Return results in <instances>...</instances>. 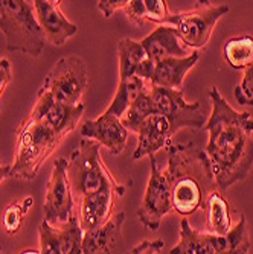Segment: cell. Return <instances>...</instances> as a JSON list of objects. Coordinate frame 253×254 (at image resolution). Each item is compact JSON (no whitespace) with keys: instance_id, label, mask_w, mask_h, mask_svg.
<instances>
[{"instance_id":"1","label":"cell","mask_w":253,"mask_h":254,"mask_svg":"<svg viewBox=\"0 0 253 254\" xmlns=\"http://www.w3.org/2000/svg\"><path fill=\"white\" fill-rule=\"evenodd\" d=\"M209 99L212 113L203 127L209 137L203 151L215 186L226 192L246 180L253 168V116L249 111H237L217 85L211 87Z\"/></svg>"},{"instance_id":"2","label":"cell","mask_w":253,"mask_h":254,"mask_svg":"<svg viewBox=\"0 0 253 254\" xmlns=\"http://www.w3.org/2000/svg\"><path fill=\"white\" fill-rule=\"evenodd\" d=\"M165 175L171 189L172 210L183 218L203 209L206 196L214 189V175L203 149L191 145L171 143L167 148Z\"/></svg>"},{"instance_id":"3","label":"cell","mask_w":253,"mask_h":254,"mask_svg":"<svg viewBox=\"0 0 253 254\" xmlns=\"http://www.w3.org/2000/svg\"><path fill=\"white\" fill-rule=\"evenodd\" d=\"M0 31L9 52H21L34 58L43 54L46 37L37 20L34 2L0 0Z\"/></svg>"},{"instance_id":"4","label":"cell","mask_w":253,"mask_h":254,"mask_svg":"<svg viewBox=\"0 0 253 254\" xmlns=\"http://www.w3.org/2000/svg\"><path fill=\"white\" fill-rule=\"evenodd\" d=\"M17 151L11 166V177L15 180H34L54 151L61 137L44 121H25L17 129Z\"/></svg>"},{"instance_id":"5","label":"cell","mask_w":253,"mask_h":254,"mask_svg":"<svg viewBox=\"0 0 253 254\" xmlns=\"http://www.w3.org/2000/svg\"><path fill=\"white\" fill-rule=\"evenodd\" d=\"M67 177L74 195L84 198L118 180L101 158V145L90 138H81L80 146L67 160Z\"/></svg>"},{"instance_id":"6","label":"cell","mask_w":253,"mask_h":254,"mask_svg":"<svg viewBox=\"0 0 253 254\" xmlns=\"http://www.w3.org/2000/svg\"><path fill=\"white\" fill-rule=\"evenodd\" d=\"M229 12V5L195 2V5L177 14H169L165 25L172 26L180 41L191 49H203L209 43L218 20Z\"/></svg>"},{"instance_id":"7","label":"cell","mask_w":253,"mask_h":254,"mask_svg":"<svg viewBox=\"0 0 253 254\" xmlns=\"http://www.w3.org/2000/svg\"><path fill=\"white\" fill-rule=\"evenodd\" d=\"M88 84L85 63L81 57L72 55L58 60L46 75L38 91L49 93L57 102L78 105Z\"/></svg>"},{"instance_id":"8","label":"cell","mask_w":253,"mask_h":254,"mask_svg":"<svg viewBox=\"0 0 253 254\" xmlns=\"http://www.w3.org/2000/svg\"><path fill=\"white\" fill-rule=\"evenodd\" d=\"M150 96L153 113L165 116L175 134L183 128L201 129L206 125V114L200 102H188L183 90L150 85Z\"/></svg>"},{"instance_id":"9","label":"cell","mask_w":253,"mask_h":254,"mask_svg":"<svg viewBox=\"0 0 253 254\" xmlns=\"http://www.w3.org/2000/svg\"><path fill=\"white\" fill-rule=\"evenodd\" d=\"M67 163L64 157L54 161L51 178L46 184V196L43 204L44 221L54 227L64 225L74 216V192L67 177Z\"/></svg>"},{"instance_id":"10","label":"cell","mask_w":253,"mask_h":254,"mask_svg":"<svg viewBox=\"0 0 253 254\" xmlns=\"http://www.w3.org/2000/svg\"><path fill=\"white\" fill-rule=\"evenodd\" d=\"M151 158V172L148 186L144 195V199L137 209V218L142 227L148 232H156L159 230L162 219L172 210L171 202V189L169 183L165 175V171H162L157 166L156 155Z\"/></svg>"},{"instance_id":"11","label":"cell","mask_w":253,"mask_h":254,"mask_svg":"<svg viewBox=\"0 0 253 254\" xmlns=\"http://www.w3.org/2000/svg\"><path fill=\"white\" fill-rule=\"evenodd\" d=\"M84 113V104L64 105L57 102L49 93L38 91L37 102L28 116V121H44L55 132L66 137L72 132Z\"/></svg>"},{"instance_id":"12","label":"cell","mask_w":253,"mask_h":254,"mask_svg":"<svg viewBox=\"0 0 253 254\" xmlns=\"http://www.w3.org/2000/svg\"><path fill=\"white\" fill-rule=\"evenodd\" d=\"M127 192V186L119 181L111 183L101 190L81 198L80 207V225L83 232H90L101 225H104L111 216L114 204L122 198Z\"/></svg>"},{"instance_id":"13","label":"cell","mask_w":253,"mask_h":254,"mask_svg":"<svg viewBox=\"0 0 253 254\" xmlns=\"http://www.w3.org/2000/svg\"><path fill=\"white\" fill-rule=\"evenodd\" d=\"M83 228L74 215L64 225L54 227L49 222L38 225L41 254H83Z\"/></svg>"},{"instance_id":"14","label":"cell","mask_w":253,"mask_h":254,"mask_svg":"<svg viewBox=\"0 0 253 254\" xmlns=\"http://www.w3.org/2000/svg\"><path fill=\"white\" fill-rule=\"evenodd\" d=\"M136 134L137 148L133 158L139 160L144 157H153L160 149H167L172 143V135H175V131L165 116L151 113L139 124Z\"/></svg>"},{"instance_id":"15","label":"cell","mask_w":253,"mask_h":254,"mask_svg":"<svg viewBox=\"0 0 253 254\" xmlns=\"http://www.w3.org/2000/svg\"><path fill=\"white\" fill-rule=\"evenodd\" d=\"M128 129L122 125L121 119L108 113H102L93 121H85L80 128L83 138H90L105 146L111 155L124 152L128 142Z\"/></svg>"},{"instance_id":"16","label":"cell","mask_w":253,"mask_h":254,"mask_svg":"<svg viewBox=\"0 0 253 254\" xmlns=\"http://www.w3.org/2000/svg\"><path fill=\"white\" fill-rule=\"evenodd\" d=\"M58 0H35L34 8L37 20L43 29L46 41L54 46H63L69 38L78 32V26L69 20L61 8Z\"/></svg>"},{"instance_id":"17","label":"cell","mask_w":253,"mask_h":254,"mask_svg":"<svg viewBox=\"0 0 253 254\" xmlns=\"http://www.w3.org/2000/svg\"><path fill=\"white\" fill-rule=\"evenodd\" d=\"M125 213L113 215L104 225L84 232L83 254H121Z\"/></svg>"},{"instance_id":"18","label":"cell","mask_w":253,"mask_h":254,"mask_svg":"<svg viewBox=\"0 0 253 254\" xmlns=\"http://www.w3.org/2000/svg\"><path fill=\"white\" fill-rule=\"evenodd\" d=\"M141 44L153 63H159L167 58H185L189 55L188 48L181 44L175 29L168 25L157 26L141 41Z\"/></svg>"},{"instance_id":"19","label":"cell","mask_w":253,"mask_h":254,"mask_svg":"<svg viewBox=\"0 0 253 254\" xmlns=\"http://www.w3.org/2000/svg\"><path fill=\"white\" fill-rule=\"evenodd\" d=\"M119 57V81L137 76L150 84L154 63L147 57L141 41L122 38L118 44Z\"/></svg>"},{"instance_id":"20","label":"cell","mask_w":253,"mask_h":254,"mask_svg":"<svg viewBox=\"0 0 253 254\" xmlns=\"http://www.w3.org/2000/svg\"><path fill=\"white\" fill-rule=\"evenodd\" d=\"M200 52L194 51L185 58H167L154 63V70L150 85L180 90L188 72L198 63Z\"/></svg>"},{"instance_id":"21","label":"cell","mask_w":253,"mask_h":254,"mask_svg":"<svg viewBox=\"0 0 253 254\" xmlns=\"http://www.w3.org/2000/svg\"><path fill=\"white\" fill-rule=\"evenodd\" d=\"M206 227L212 236H224L232 228L231 205L220 190H212L204 201Z\"/></svg>"},{"instance_id":"22","label":"cell","mask_w":253,"mask_h":254,"mask_svg":"<svg viewBox=\"0 0 253 254\" xmlns=\"http://www.w3.org/2000/svg\"><path fill=\"white\" fill-rule=\"evenodd\" d=\"M209 236L215 254H249L250 251L249 225L244 215L240 216L237 225H234L224 236Z\"/></svg>"},{"instance_id":"23","label":"cell","mask_w":253,"mask_h":254,"mask_svg":"<svg viewBox=\"0 0 253 254\" xmlns=\"http://www.w3.org/2000/svg\"><path fill=\"white\" fill-rule=\"evenodd\" d=\"M169 254H215L209 233H200L195 230L188 218L180 221L178 244L171 248Z\"/></svg>"},{"instance_id":"24","label":"cell","mask_w":253,"mask_h":254,"mask_svg":"<svg viewBox=\"0 0 253 254\" xmlns=\"http://www.w3.org/2000/svg\"><path fill=\"white\" fill-rule=\"evenodd\" d=\"M148 85H150L148 82H145L144 79L137 76L119 81L116 95H114L113 101L110 102V105L107 107L104 113L113 114V116L121 119L130 108V105L136 101V98L139 96Z\"/></svg>"},{"instance_id":"25","label":"cell","mask_w":253,"mask_h":254,"mask_svg":"<svg viewBox=\"0 0 253 254\" xmlns=\"http://www.w3.org/2000/svg\"><path fill=\"white\" fill-rule=\"evenodd\" d=\"M223 55L232 68L244 70L253 61V37L238 35L229 38L224 44Z\"/></svg>"},{"instance_id":"26","label":"cell","mask_w":253,"mask_h":254,"mask_svg":"<svg viewBox=\"0 0 253 254\" xmlns=\"http://www.w3.org/2000/svg\"><path fill=\"white\" fill-rule=\"evenodd\" d=\"M153 113L151 108V96H150V85L142 91V93L136 98V101L130 105L127 113L121 118L122 125L128 129L136 132L139 124Z\"/></svg>"},{"instance_id":"27","label":"cell","mask_w":253,"mask_h":254,"mask_svg":"<svg viewBox=\"0 0 253 254\" xmlns=\"http://www.w3.org/2000/svg\"><path fill=\"white\" fill-rule=\"evenodd\" d=\"M32 204H34V198L25 196L21 201H14L6 207V210L2 216V225L9 236H14L20 232L23 219H25Z\"/></svg>"},{"instance_id":"28","label":"cell","mask_w":253,"mask_h":254,"mask_svg":"<svg viewBox=\"0 0 253 254\" xmlns=\"http://www.w3.org/2000/svg\"><path fill=\"white\" fill-rule=\"evenodd\" d=\"M235 99L240 105L253 107V61L244 68L243 79L235 88Z\"/></svg>"},{"instance_id":"29","label":"cell","mask_w":253,"mask_h":254,"mask_svg":"<svg viewBox=\"0 0 253 254\" xmlns=\"http://www.w3.org/2000/svg\"><path fill=\"white\" fill-rule=\"evenodd\" d=\"M145 3V21L165 25L168 15L171 14L168 9V2L165 0H144Z\"/></svg>"},{"instance_id":"30","label":"cell","mask_w":253,"mask_h":254,"mask_svg":"<svg viewBox=\"0 0 253 254\" xmlns=\"http://www.w3.org/2000/svg\"><path fill=\"white\" fill-rule=\"evenodd\" d=\"M125 15L131 25L141 26L145 23V3L144 0H128L127 6L124 8Z\"/></svg>"},{"instance_id":"31","label":"cell","mask_w":253,"mask_h":254,"mask_svg":"<svg viewBox=\"0 0 253 254\" xmlns=\"http://www.w3.org/2000/svg\"><path fill=\"white\" fill-rule=\"evenodd\" d=\"M165 242L162 239H156V241H142L137 245L131 248L130 254H157L164 250Z\"/></svg>"},{"instance_id":"32","label":"cell","mask_w":253,"mask_h":254,"mask_svg":"<svg viewBox=\"0 0 253 254\" xmlns=\"http://www.w3.org/2000/svg\"><path fill=\"white\" fill-rule=\"evenodd\" d=\"M127 3H128V0H99L98 9L104 14L105 18H110L114 11L124 9Z\"/></svg>"},{"instance_id":"33","label":"cell","mask_w":253,"mask_h":254,"mask_svg":"<svg viewBox=\"0 0 253 254\" xmlns=\"http://www.w3.org/2000/svg\"><path fill=\"white\" fill-rule=\"evenodd\" d=\"M12 79V70H11V64L6 58H0V99H2L5 88Z\"/></svg>"},{"instance_id":"34","label":"cell","mask_w":253,"mask_h":254,"mask_svg":"<svg viewBox=\"0 0 253 254\" xmlns=\"http://www.w3.org/2000/svg\"><path fill=\"white\" fill-rule=\"evenodd\" d=\"M8 177H11V166H2V165H0V183H2Z\"/></svg>"},{"instance_id":"35","label":"cell","mask_w":253,"mask_h":254,"mask_svg":"<svg viewBox=\"0 0 253 254\" xmlns=\"http://www.w3.org/2000/svg\"><path fill=\"white\" fill-rule=\"evenodd\" d=\"M21 254H41L40 251H35V250H28V251H23Z\"/></svg>"},{"instance_id":"36","label":"cell","mask_w":253,"mask_h":254,"mask_svg":"<svg viewBox=\"0 0 253 254\" xmlns=\"http://www.w3.org/2000/svg\"><path fill=\"white\" fill-rule=\"evenodd\" d=\"M0 254H2V248H0Z\"/></svg>"}]
</instances>
